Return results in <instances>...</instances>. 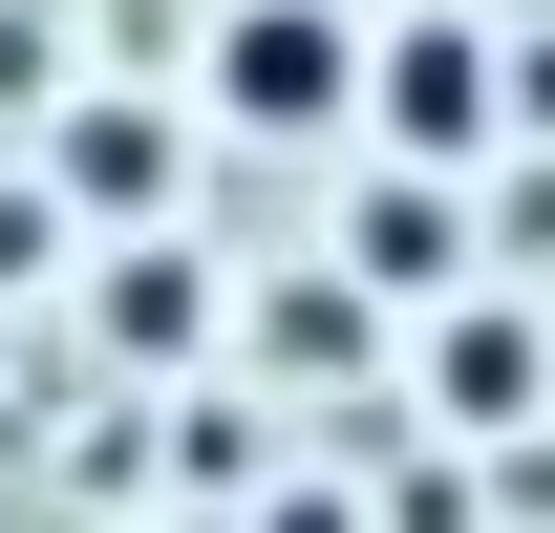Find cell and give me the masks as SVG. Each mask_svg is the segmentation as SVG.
Segmentation results:
<instances>
[{"mask_svg": "<svg viewBox=\"0 0 555 533\" xmlns=\"http://www.w3.org/2000/svg\"><path fill=\"white\" fill-rule=\"evenodd\" d=\"M363 299H449V277H470V213H449V171H427V193H363Z\"/></svg>", "mask_w": 555, "mask_h": 533, "instance_id": "obj_4", "label": "cell"}, {"mask_svg": "<svg viewBox=\"0 0 555 533\" xmlns=\"http://www.w3.org/2000/svg\"><path fill=\"white\" fill-rule=\"evenodd\" d=\"M65 193L86 213H150L171 193V129H150V107H65Z\"/></svg>", "mask_w": 555, "mask_h": 533, "instance_id": "obj_5", "label": "cell"}, {"mask_svg": "<svg viewBox=\"0 0 555 533\" xmlns=\"http://www.w3.org/2000/svg\"><path fill=\"white\" fill-rule=\"evenodd\" d=\"M214 129H257V150L363 129V22L343 0H235V22H214Z\"/></svg>", "mask_w": 555, "mask_h": 533, "instance_id": "obj_2", "label": "cell"}, {"mask_svg": "<svg viewBox=\"0 0 555 533\" xmlns=\"http://www.w3.org/2000/svg\"><path fill=\"white\" fill-rule=\"evenodd\" d=\"M513 43H491V22H449V0H385V22H363V129L406 150V171H470L491 129H513Z\"/></svg>", "mask_w": 555, "mask_h": 533, "instance_id": "obj_1", "label": "cell"}, {"mask_svg": "<svg viewBox=\"0 0 555 533\" xmlns=\"http://www.w3.org/2000/svg\"><path fill=\"white\" fill-rule=\"evenodd\" d=\"M534 385H555V341L491 321L470 277H449V299H427V405H449V427H534Z\"/></svg>", "mask_w": 555, "mask_h": 533, "instance_id": "obj_3", "label": "cell"}, {"mask_svg": "<svg viewBox=\"0 0 555 533\" xmlns=\"http://www.w3.org/2000/svg\"><path fill=\"white\" fill-rule=\"evenodd\" d=\"M278 533H343V491H278Z\"/></svg>", "mask_w": 555, "mask_h": 533, "instance_id": "obj_7", "label": "cell"}, {"mask_svg": "<svg viewBox=\"0 0 555 533\" xmlns=\"http://www.w3.org/2000/svg\"><path fill=\"white\" fill-rule=\"evenodd\" d=\"M22 257H43V213H22V193H0V299H22Z\"/></svg>", "mask_w": 555, "mask_h": 533, "instance_id": "obj_6", "label": "cell"}]
</instances>
